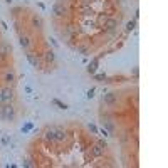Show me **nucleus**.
I'll list each match as a JSON object with an SVG mask.
<instances>
[{"label":"nucleus","instance_id":"nucleus-1","mask_svg":"<svg viewBox=\"0 0 168 168\" xmlns=\"http://www.w3.org/2000/svg\"><path fill=\"white\" fill-rule=\"evenodd\" d=\"M2 109H3V120L5 121H14L15 120V108H14L12 103L2 104Z\"/></svg>","mask_w":168,"mask_h":168},{"label":"nucleus","instance_id":"nucleus-2","mask_svg":"<svg viewBox=\"0 0 168 168\" xmlns=\"http://www.w3.org/2000/svg\"><path fill=\"white\" fill-rule=\"evenodd\" d=\"M25 57H27V61H29V62H30L32 67H35V69H40V67H42V61H40V57H39L37 54H35V52L27 51Z\"/></svg>","mask_w":168,"mask_h":168},{"label":"nucleus","instance_id":"nucleus-3","mask_svg":"<svg viewBox=\"0 0 168 168\" xmlns=\"http://www.w3.org/2000/svg\"><path fill=\"white\" fill-rule=\"evenodd\" d=\"M2 81H3L7 86H12L15 81H17V76H15V72L9 67V69H5V71L2 72Z\"/></svg>","mask_w":168,"mask_h":168},{"label":"nucleus","instance_id":"nucleus-4","mask_svg":"<svg viewBox=\"0 0 168 168\" xmlns=\"http://www.w3.org/2000/svg\"><path fill=\"white\" fill-rule=\"evenodd\" d=\"M0 91H2V96H3V101H5V103H12V101L15 99V91H14L12 86H5V88H2Z\"/></svg>","mask_w":168,"mask_h":168},{"label":"nucleus","instance_id":"nucleus-5","mask_svg":"<svg viewBox=\"0 0 168 168\" xmlns=\"http://www.w3.org/2000/svg\"><path fill=\"white\" fill-rule=\"evenodd\" d=\"M52 12H54V15H56L57 19H61V17H66V14H67V9H66L64 3L57 2V3H54V7H52Z\"/></svg>","mask_w":168,"mask_h":168},{"label":"nucleus","instance_id":"nucleus-6","mask_svg":"<svg viewBox=\"0 0 168 168\" xmlns=\"http://www.w3.org/2000/svg\"><path fill=\"white\" fill-rule=\"evenodd\" d=\"M19 44H20V47H22V49L29 51V49L32 47V39H30V35L20 34V35H19Z\"/></svg>","mask_w":168,"mask_h":168},{"label":"nucleus","instance_id":"nucleus-7","mask_svg":"<svg viewBox=\"0 0 168 168\" xmlns=\"http://www.w3.org/2000/svg\"><path fill=\"white\" fill-rule=\"evenodd\" d=\"M30 27L35 29V30H40L44 27V20L39 17V15H32L30 17Z\"/></svg>","mask_w":168,"mask_h":168},{"label":"nucleus","instance_id":"nucleus-8","mask_svg":"<svg viewBox=\"0 0 168 168\" xmlns=\"http://www.w3.org/2000/svg\"><path fill=\"white\" fill-rule=\"evenodd\" d=\"M44 140L47 141H56V126H52V128H47L44 131Z\"/></svg>","mask_w":168,"mask_h":168},{"label":"nucleus","instance_id":"nucleus-9","mask_svg":"<svg viewBox=\"0 0 168 168\" xmlns=\"http://www.w3.org/2000/svg\"><path fill=\"white\" fill-rule=\"evenodd\" d=\"M10 51H12V49H10L9 46H7L5 42H0V59H3V57H7V56L10 54Z\"/></svg>","mask_w":168,"mask_h":168},{"label":"nucleus","instance_id":"nucleus-10","mask_svg":"<svg viewBox=\"0 0 168 168\" xmlns=\"http://www.w3.org/2000/svg\"><path fill=\"white\" fill-rule=\"evenodd\" d=\"M66 136H67V133L62 128H56V141L57 143H62L66 140Z\"/></svg>","mask_w":168,"mask_h":168},{"label":"nucleus","instance_id":"nucleus-11","mask_svg":"<svg viewBox=\"0 0 168 168\" xmlns=\"http://www.w3.org/2000/svg\"><path fill=\"white\" fill-rule=\"evenodd\" d=\"M104 150L106 148H103L99 143H96V145L93 146V155H94V157H101V155H104Z\"/></svg>","mask_w":168,"mask_h":168},{"label":"nucleus","instance_id":"nucleus-12","mask_svg":"<svg viewBox=\"0 0 168 168\" xmlns=\"http://www.w3.org/2000/svg\"><path fill=\"white\" fill-rule=\"evenodd\" d=\"M104 103H106V104H109V106H113L114 103H116V94H114V93L106 94V96H104Z\"/></svg>","mask_w":168,"mask_h":168},{"label":"nucleus","instance_id":"nucleus-13","mask_svg":"<svg viewBox=\"0 0 168 168\" xmlns=\"http://www.w3.org/2000/svg\"><path fill=\"white\" fill-rule=\"evenodd\" d=\"M44 59H46L47 62H54V61H56L54 51H51V49H49V51H46V52H44Z\"/></svg>","mask_w":168,"mask_h":168},{"label":"nucleus","instance_id":"nucleus-14","mask_svg":"<svg viewBox=\"0 0 168 168\" xmlns=\"http://www.w3.org/2000/svg\"><path fill=\"white\" fill-rule=\"evenodd\" d=\"M96 69H98V59H94L91 64H88V72H89V74H94Z\"/></svg>","mask_w":168,"mask_h":168},{"label":"nucleus","instance_id":"nucleus-15","mask_svg":"<svg viewBox=\"0 0 168 168\" xmlns=\"http://www.w3.org/2000/svg\"><path fill=\"white\" fill-rule=\"evenodd\" d=\"M51 103H52V104H54V106H57V108H59V109H67V104H64V103H61V101H59V99H56V98H54V99H52V101H51Z\"/></svg>","mask_w":168,"mask_h":168},{"label":"nucleus","instance_id":"nucleus-16","mask_svg":"<svg viewBox=\"0 0 168 168\" xmlns=\"http://www.w3.org/2000/svg\"><path fill=\"white\" fill-rule=\"evenodd\" d=\"M134 25H136V20H129V22L126 24V30H133Z\"/></svg>","mask_w":168,"mask_h":168},{"label":"nucleus","instance_id":"nucleus-17","mask_svg":"<svg viewBox=\"0 0 168 168\" xmlns=\"http://www.w3.org/2000/svg\"><path fill=\"white\" fill-rule=\"evenodd\" d=\"M94 91H96V89H94V88H91V89H89L88 93H86V96H88V99H91V98L94 96Z\"/></svg>","mask_w":168,"mask_h":168},{"label":"nucleus","instance_id":"nucleus-18","mask_svg":"<svg viewBox=\"0 0 168 168\" xmlns=\"http://www.w3.org/2000/svg\"><path fill=\"white\" fill-rule=\"evenodd\" d=\"M88 128L91 129L93 133H98V128H96V125H91V123H89V125H88Z\"/></svg>","mask_w":168,"mask_h":168},{"label":"nucleus","instance_id":"nucleus-19","mask_svg":"<svg viewBox=\"0 0 168 168\" xmlns=\"http://www.w3.org/2000/svg\"><path fill=\"white\" fill-rule=\"evenodd\" d=\"M114 25H116V22H114V20H109V22H108V27L109 29H113Z\"/></svg>","mask_w":168,"mask_h":168},{"label":"nucleus","instance_id":"nucleus-20","mask_svg":"<svg viewBox=\"0 0 168 168\" xmlns=\"http://www.w3.org/2000/svg\"><path fill=\"white\" fill-rule=\"evenodd\" d=\"M94 77H96V79H106V74H96Z\"/></svg>","mask_w":168,"mask_h":168},{"label":"nucleus","instance_id":"nucleus-21","mask_svg":"<svg viewBox=\"0 0 168 168\" xmlns=\"http://www.w3.org/2000/svg\"><path fill=\"white\" fill-rule=\"evenodd\" d=\"M98 131H101V134H104V136H109V133L106 129H98Z\"/></svg>","mask_w":168,"mask_h":168},{"label":"nucleus","instance_id":"nucleus-22","mask_svg":"<svg viewBox=\"0 0 168 168\" xmlns=\"http://www.w3.org/2000/svg\"><path fill=\"white\" fill-rule=\"evenodd\" d=\"M5 104V101H3V96H2V91H0V106Z\"/></svg>","mask_w":168,"mask_h":168},{"label":"nucleus","instance_id":"nucleus-23","mask_svg":"<svg viewBox=\"0 0 168 168\" xmlns=\"http://www.w3.org/2000/svg\"><path fill=\"white\" fill-rule=\"evenodd\" d=\"M32 128V125H30V123H29V125L25 126V128H22V131H29V129H30Z\"/></svg>","mask_w":168,"mask_h":168},{"label":"nucleus","instance_id":"nucleus-24","mask_svg":"<svg viewBox=\"0 0 168 168\" xmlns=\"http://www.w3.org/2000/svg\"><path fill=\"white\" fill-rule=\"evenodd\" d=\"M24 165H25V166H34V163H30V161L27 160V161H24Z\"/></svg>","mask_w":168,"mask_h":168},{"label":"nucleus","instance_id":"nucleus-25","mask_svg":"<svg viewBox=\"0 0 168 168\" xmlns=\"http://www.w3.org/2000/svg\"><path fill=\"white\" fill-rule=\"evenodd\" d=\"M0 120H3V109H2V106H0Z\"/></svg>","mask_w":168,"mask_h":168},{"label":"nucleus","instance_id":"nucleus-26","mask_svg":"<svg viewBox=\"0 0 168 168\" xmlns=\"http://www.w3.org/2000/svg\"><path fill=\"white\" fill-rule=\"evenodd\" d=\"M59 2H61V3H64V2H67V0H59Z\"/></svg>","mask_w":168,"mask_h":168},{"label":"nucleus","instance_id":"nucleus-27","mask_svg":"<svg viewBox=\"0 0 168 168\" xmlns=\"http://www.w3.org/2000/svg\"><path fill=\"white\" fill-rule=\"evenodd\" d=\"M5 2H7V3H12V0H5Z\"/></svg>","mask_w":168,"mask_h":168}]
</instances>
